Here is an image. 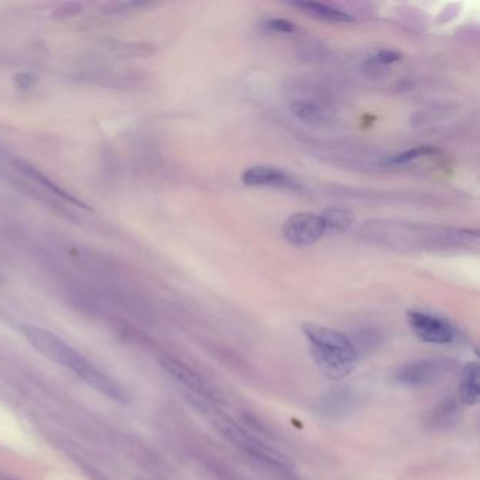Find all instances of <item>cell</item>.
I'll use <instances>...</instances> for the list:
<instances>
[{
	"label": "cell",
	"mask_w": 480,
	"mask_h": 480,
	"mask_svg": "<svg viewBox=\"0 0 480 480\" xmlns=\"http://www.w3.org/2000/svg\"><path fill=\"white\" fill-rule=\"evenodd\" d=\"M21 331L24 338L41 355L77 375L81 381L97 393L117 403H125L127 400V394L117 381L103 370H100L84 353L71 346L53 331L34 325H24Z\"/></svg>",
	"instance_id": "1"
},
{
	"label": "cell",
	"mask_w": 480,
	"mask_h": 480,
	"mask_svg": "<svg viewBox=\"0 0 480 480\" xmlns=\"http://www.w3.org/2000/svg\"><path fill=\"white\" fill-rule=\"evenodd\" d=\"M312 357L323 375L340 381L357 368L359 352L353 341L334 328L318 324H303Z\"/></svg>",
	"instance_id": "2"
},
{
	"label": "cell",
	"mask_w": 480,
	"mask_h": 480,
	"mask_svg": "<svg viewBox=\"0 0 480 480\" xmlns=\"http://www.w3.org/2000/svg\"><path fill=\"white\" fill-rule=\"evenodd\" d=\"M212 421L218 434L225 441H229L233 446H236L240 452L245 453L252 461L279 473H289L293 469V465L290 459L286 458V455L272 448L255 434L249 433L248 429L241 427L229 416L216 413L212 417Z\"/></svg>",
	"instance_id": "3"
},
{
	"label": "cell",
	"mask_w": 480,
	"mask_h": 480,
	"mask_svg": "<svg viewBox=\"0 0 480 480\" xmlns=\"http://www.w3.org/2000/svg\"><path fill=\"white\" fill-rule=\"evenodd\" d=\"M457 368L458 364L449 358H421L397 366L392 373L390 381L399 388L422 389L442 382Z\"/></svg>",
	"instance_id": "4"
},
{
	"label": "cell",
	"mask_w": 480,
	"mask_h": 480,
	"mask_svg": "<svg viewBox=\"0 0 480 480\" xmlns=\"http://www.w3.org/2000/svg\"><path fill=\"white\" fill-rule=\"evenodd\" d=\"M365 403L362 393L344 386L321 394L314 403V413L327 421H344L357 414Z\"/></svg>",
	"instance_id": "5"
},
{
	"label": "cell",
	"mask_w": 480,
	"mask_h": 480,
	"mask_svg": "<svg viewBox=\"0 0 480 480\" xmlns=\"http://www.w3.org/2000/svg\"><path fill=\"white\" fill-rule=\"evenodd\" d=\"M407 323L414 337L429 345H449L457 340V328L446 318L420 310L407 312Z\"/></svg>",
	"instance_id": "6"
},
{
	"label": "cell",
	"mask_w": 480,
	"mask_h": 480,
	"mask_svg": "<svg viewBox=\"0 0 480 480\" xmlns=\"http://www.w3.org/2000/svg\"><path fill=\"white\" fill-rule=\"evenodd\" d=\"M324 224L320 214L303 212L290 216L283 223L285 238L297 247L313 245L325 236Z\"/></svg>",
	"instance_id": "7"
},
{
	"label": "cell",
	"mask_w": 480,
	"mask_h": 480,
	"mask_svg": "<svg viewBox=\"0 0 480 480\" xmlns=\"http://www.w3.org/2000/svg\"><path fill=\"white\" fill-rule=\"evenodd\" d=\"M241 181L245 186L252 188H275L283 190L301 189V184L292 173L272 165H255L247 168L241 175Z\"/></svg>",
	"instance_id": "8"
},
{
	"label": "cell",
	"mask_w": 480,
	"mask_h": 480,
	"mask_svg": "<svg viewBox=\"0 0 480 480\" xmlns=\"http://www.w3.org/2000/svg\"><path fill=\"white\" fill-rule=\"evenodd\" d=\"M161 366L166 373H169L175 379V381H178L181 385L192 390L196 396H200L201 399L206 400H213L217 396V393L212 389V386L203 377L179 359L169 357L164 358L161 359Z\"/></svg>",
	"instance_id": "9"
},
{
	"label": "cell",
	"mask_w": 480,
	"mask_h": 480,
	"mask_svg": "<svg viewBox=\"0 0 480 480\" xmlns=\"http://www.w3.org/2000/svg\"><path fill=\"white\" fill-rule=\"evenodd\" d=\"M479 365L469 362L461 370L459 400L466 406H476L479 403Z\"/></svg>",
	"instance_id": "10"
},
{
	"label": "cell",
	"mask_w": 480,
	"mask_h": 480,
	"mask_svg": "<svg viewBox=\"0 0 480 480\" xmlns=\"http://www.w3.org/2000/svg\"><path fill=\"white\" fill-rule=\"evenodd\" d=\"M296 8L301 9L306 14L318 18L321 21H330V23H352L355 17L351 16L349 13L333 8L330 5L320 3V2H297L293 3Z\"/></svg>",
	"instance_id": "11"
},
{
	"label": "cell",
	"mask_w": 480,
	"mask_h": 480,
	"mask_svg": "<svg viewBox=\"0 0 480 480\" xmlns=\"http://www.w3.org/2000/svg\"><path fill=\"white\" fill-rule=\"evenodd\" d=\"M320 217L324 224L325 233H342L348 230L353 220H355L352 212L340 207L327 209L320 214Z\"/></svg>",
	"instance_id": "12"
},
{
	"label": "cell",
	"mask_w": 480,
	"mask_h": 480,
	"mask_svg": "<svg viewBox=\"0 0 480 480\" xmlns=\"http://www.w3.org/2000/svg\"><path fill=\"white\" fill-rule=\"evenodd\" d=\"M459 413L458 403L453 399H445L429 414V424L434 428H448L457 422Z\"/></svg>",
	"instance_id": "13"
},
{
	"label": "cell",
	"mask_w": 480,
	"mask_h": 480,
	"mask_svg": "<svg viewBox=\"0 0 480 480\" xmlns=\"http://www.w3.org/2000/svg\"><path fill=\"white\" fill-rule=\"evenodd\" d=\"M292 113L307 124H321L327 120V113L323 108L310 100H296L292 105Z\"/></svg>",
	"instance_id": "14"
},
{
	"label": "cell",
	"mask_w": 480,
	"mask_h": 480,
	"mask_svg": "<svg viewBox=\"0 0 480 480\" xmlns=\"http://www.w3.org/2000/svg\"><path fill=\"white\" fill-rule=\"evenodd\" d=\"M437 153V149L433 148V147H427V145H418V147H414V148H410V149H406V151H403V153L392 157L389 160V164L390 165H409L414 161H418L421 158H425V157H431Z\"/></svg>",
	"instance_id": "15"
},
{
	"label": "cell",
	"mask_w": 480,
	"mask_h": 480,
	"mask_svg": "<svg viewBox=\"0 0 480 480\" xmlns=\"http://www.w3.org/2000/svg\"><path fill=\"white\" fill-rule=\"evenodd\" d=\"M264 27L268 31L282 33V34H292L296 30L294 24L286 18H269L264 21Z\"/></svg>",
	"instance_id": "16"
},
{
	"label": "cell",
	"mask_w": 480,
	"mask_h": 480,
	"mask_svg": "<svg viewBox=\"0 0 480 480\" xmlns=\"http://www.w3.org/2000/svg\"><path fill=\"white\" fill-rule=\"evenodd\" d=\"M82 10H84V6L78 2H65V3L58 5L54 9L53 16L55 18H69V17L81 14Z\"/></svg>",
	"instance_id": "17"
},
{
	"label": "cell",
	"mask_w": 480,
	"mask_h": 480,
	"mask_svg": "<svg viewBox=\"0 0 480 480\" xmlns=\"http://www.w3.org/2000/svg\"><path fill=\"white\" fill-rule=\"evenodd\" d=\"M400 60H401V55L396 51H381L377 55L373 57V61L381 65H392Z\"/></svg>",
	"instance_id": "18"
}]
</instances>
